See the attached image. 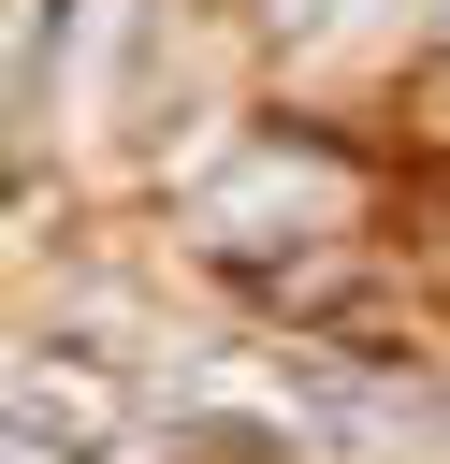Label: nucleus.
I'll list each match as a JSON object with an SVG mask.
<instances>
[{
    "mask_svg": "<svg viewBox=\"0 0 450 464\" xmlns=\"http://www.w3.org/2000/svg\"><path fill=\"white\" fill-rule=\"evenodd\" d=\"M0 420H29V435H58V450H116L131 392H116L102 362H73V348H15V362H0Z\"/></svg>",
    "mask_w": 450,
    "mask_h": 464,
    "instance_id": "f257e3e1",
    "label": "nucleus"
},
{
    "mask_svg": "<svg viewBox=\"0 0 450 464\" xmlns=\"http://www.w3.org/2000/svg\"><path fill=\"white\" fill-rule=\"evenodd\" d=\"M290 450H305V464H421V420H406L392 392L305 377V392H290Z\"/></svg>",
    "mask_w": 450,
    "mask_h": 464,
    "instance_id": "f03ea898",
    "label": "nucleus"
},
{
    "mask_svg": "<svg viewBox=\"0 0 450 464\" xmlns=\"http://www.w3.org/2000/svg\"><path fill=\"white\" fill-rule=\"evenodd\" d=\"M348 203V174H319V160H247V174H218L203 188V218L218 232H261V218H334Z\"/></svg>",
    "mask_w": 450,
    "mask_h": 464,
    "instance_id": "7ed1b4c3",
    "label": "nucleus"
},
{
    "mask_svg": "<svg viewBox=\"0 0 450 464\" xmlns=\"http://www.w3.org/2000/svg\"><path fill=\"white\" fill-rule=\"evenodd\" d=\"M116 44H131V0H87V14H73V29H58V72H73V87H87V72H102V58H116Z\"/></svg>",
    "mask_w": 450,
    "mask_h": 464,
    "instance_id": "20e7f679",
    "label": "nucleus"
},
{
    "mask_svg": "<svg viewBox=\"0 0 450 464\" xmlns=\"http://www.w3.org/2000/svg\"><path fill=\"white\" fill-rule=\"evenodd\" d=\"M261 14H276V29H348L363 0H261Z\"/></svg>",
    "mask_w": 450,
    "mask_h": 464,
    "instance_id": "39448f33",
    "label": "nucleus"
},
{
    "mask_svg": "<svg viewBox=\"0 0 450 464\" xmlns=\"http://www.w3.org/2000/svg\"><path fill=\"white\" fill-rule=\"evenodd\" d=\"M0 464H73L58 435H29V420H0Z\"/></svg>",
    "mask_w": 450,
    "mask_h": 464,
    "instance_id": "423d86ee",
    "label": "nucleus"
},
{
    "mask_svg": "<svg viewBox=\"0 0 450 464\" xmlns=\"http://www.w3.org/2000/svg\"><path fill=\"white\" fill-rule=\"evenodd\" d=\"M421 29H450V0H421Z\"/></svg>",
    "mask_w": 450,
    "mask_h": 464,
    "instance_id": "0eeeda50",
    "label": "nucleus"
}]
</instances>
